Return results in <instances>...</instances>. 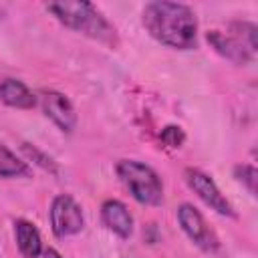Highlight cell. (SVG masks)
<instances>
[{"instance_id": "2e32d148", "label": "cell", "mask_w": 258, "mask_h": 258, "mask_svg": "<svg viewBox=\"0 0 258 258\" xmlns=\"http://www.w3.org/2000/svg\"><path fill=\"white\" fill-rule=\"evenodd\" d=\"M161 141L165 145H169V147H179L183 143V131L179 127H175V125H169V127H165L161 131Z\"/></svg>"}, {"instance_id": "3957f363", "label": "cell", "mask_w": 258, "mask_h": 258, "mask_svg": "<svg viewBox=\"0 0 258 258\" xmlns=\"http://www.w3.org/2000/svg\"><path fill=\"white\" fill-rule=\"evenodd\" d=\"M117 173L125 181V185L131 189L137 202L149 204V206L161 204L163 200L161 179L149 165L133 161V159H121L117 163Z\"/></svg>"}, {"instance_id": "30bf717a", "label": "cell", "mask_w": 258, "mask_h": 258, "mask_svg": "<svg viewBox=\"0 0 258 258\" xmlns=\"http://www.w3.org/2000/svg\"><path fill=\"white\" fill-rule=\"evenodd\" d=\"M0 99L8 107H16V109H32L36 105L34 95L26 89L24 83L16 79H6L0 83Z\"/></svg>"}, {"instance_id": "4fadbf2b", "label": "cell", "mask_w": 258, "mask_h": 258, "mask_svg": "<svg viewBox=\"0 0 258 258\" xmlns=\"http://www.w3.org/2000/svg\"><path fill=\"white\" fill-rule=\"evenodd\" d=\"M232 38L252 56L256 52V26L250 22H234L232 24Z\"/></svg>"}, {"instance_id": "5bb4252c", "label": "cell", "mask_w": 258, "mask_h": 258, "mask_svg": "<svg viewBox=\"0 0 258 258\" xmlns=\"http://www.w3.org/2000/svg\"><path fill=\"white\" fill-rule=\"evenodd\" d=\"M234 173H236V177L248 187L250 194H256V181H258V171H256V167H252V165H236V167H234Z\"/></svg>"}, {"instance_id": "8fae6325", "label": "cell", "mask_w": 258, "mask_h": 258, "mask_svg": "<svg viewBox=\"0 0 258 258\" xmlns=\"http://www.w3.org/2000/svg\"><path fill=\"white\" fill-rule=\"evenodd\" d=\"M206 38H208V42H210L222 56H226L228 60H232V62H236V64H246V62L250 60V54H248L232 36H226V34H222V32H218V30H210V32L206 34Z\"/></svg>"}, {"instance_id": "9c48e42d", "label": "cell", "mask_w": 258, "mask_h": 258, "mask_svg": "<svg viewBox=\"0 0 258 258\" xmlns=\"http://www.w3.org/2000/svg\"><path fill=\"white\" fill-rule=\"evenodd\" d=\"M14 236L18 250L22 252L24 258H38L42 252V240L34 224L26 220H16L14 222Z\"/></svg>"}, {"instance_id": "5b68a950", "label": "cell", "mask_w": 258, "mask_h": 258, "mask_svg": "<svg viewBox=\"0 0 258 258\" xmlns=\"http://www.w3.org/2000/svg\"><path fill=\"white\" fill-rule=\"evenodd\" d=\"M185 181L212 210H216L222 216H234V210H232L230 202L222 196V191L218 189V185L212 181L210 175H206L200 169H191L189 167V169H185Z\"/></svg>"}, {"instance_id": "277c9868", "label": "cell", "mask_w": 258, "mask_h": 258, "mask_svg": "<svg viewBox=\"0 0 258 258\" xmlns=\"http://www.w3.org/2000/svg\"><path fill=\"white\" fill-rule=\"evenodd\" d=\"M85 220L79 204L71 196H56L50 206V226L54 236L64 238L81 232Z\"/></svg>"}, {"instance_id": "9a60e30c", "label": "cell", "mask_w": 258, "mask_h": 258, "mask_svg": "<svg viewBox=\"0 0 258 258\" xmlns=\"http://www.w3.org/2000/svg\"><path fill=\"white\" fill-rule=\"evenodd\" d=\"M22 151H24L32 161H36L40 167H44V169H48V171L56 173V165H54V161H52L50 157H46L44 153H40L34 145H30V143H22Z\"/></svg>"}, {"instance_id": "ba28073f", "label": "cell", "mask_w": 258, "mask_h": 258, "mask_svg": "<svg viewBox=\"0 0 258 258\" xmlns=\"http://www.w3.org/2000/svg\"><path fill=\"white\" fill-rule=\"evenodd\" d=\"M101 218L109 230H113L121 238H129L133 232V218L129 210L117 202V200H107L101 208Z\"/></svg>"}, {"instance_id": "8992f818", "label": "cell", "mask_w": 258, "mask_h": 258, "mask_svg": "<svg viewBox=\"0 0 258 258\" xmlns=\"http://www.w3.org/2000/svg\"><path fill=\"white\" fill-rule=\"evenodd\" d=\"M177 220L183 228V232L204 250H214L218 246V240L214 238V234L208 230L204 216L191 206V204H181L177 208Z\"/></svg>"}, {"instance_id": "6da1fadb", "label": "cell", "mask_w": 258, "mask_h": 258, "mask_svg": "<svg viewBox=\"0 0 258 258\" xmlns=\"http://www.w3.org/2000/svg\"><path fill=\"white\" fill-rule=\"evenodd\" d=\"M143 26L153 38L173 48H191L196 44L198 22L185 4L149 2L143 10Z\"/></svg>"}, {"instance_id": "7c38bea8", "label": "cell", "mask_w": 258, "mask_h": 258, "mask_svg": "<svg viewBox=\"0 0 258 258\" xmlns=\"http://www.w3.org/2000/svg\"><path fill=\"white\" fill-rule=\"evenodd\" d=\"M30 169L26 161L18 159L4 143H0V177H18V175H28Z\"/></svg>"}, {"instance_id": "e0dca14e", "label": "cell", "mask_w": 258, "mask_h": 258, "mask_svg": "<svg viewBox=\"0 0 258 258\" xmlns=\"http://www.w3.org/2000/svg\"><path fill=\"white\" fill-rule=\"evenodd\" d=\"M44 258H62V256H60L54 248H46V250H44Z\"/></svg>"}, {"instance_id": "52a82bcc", "label": "cell", "mask_w": 258, "mask_h": 258, "mask_svg": "<svg viewBox=\"0 0 258 258\" xmlns=\"http://www.w3.org/2000/svg\"><path fill=\"white\" fill-rule=\"evenodd\" d=\"M42 109L46 117H50L62 131H73L77 125V113L71 105V101L56 91H46L42 95Z\"/></svg>"}, {"instance_id": "7a4b0ae2", "label": "cell", "mask_w": 258, "mask_h": 258, "mask_svg": "<svg viewBox=\"0 0 258 258\" xmlns=\"http://www.w3.org/2000/svg\"><path fill=\"white\" fill-rule=\"evenodd\" d=\"M46 10L56 16L64 26L79 30L91 38L103 40V42H115V30L113 26L95 10L93 4L89 2H79V0H60V2H50L46 4Z\"/></svg>"}]
</instances>
